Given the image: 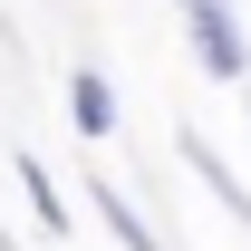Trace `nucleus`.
I'll return each mask as SVG.
<instances>
[{
	"mask_svg": "<svg viewBox=\"0 0 251 251\" xmlns=\"http://www.w3.org/2000/svg\"><path fill=\"white\" fill-rule=\"evenodd\" d=\"M10 174H20V203H29V222L68 251V232H77V203H68V184L49 174V155H10Z\"/></svg>",
	"mask_w": 251,
	"mask_h": 251,
	"instance_id": "1",
	"label": "nucleus"
},
{
	"mask_svg": "<svg viewBox=\"0 0 251 251\" xmlns=\"http://www.w3.org/2000/svg\"><path fill=\"white\" fill-rule=\"evenodd\" d=\"M68 126H77V135H87V145H106V135H116L126 126V106H116V77H106V68H68Z\"/></svg>",
	"mask_w": 251,
	"mask_h": 251,
	"instance_id": "2",
	"label": "nucleus"
},
{
	"mask_svg": "<svg viewBox=\"0 0 251 251\" xmlns=\"http://www.w3.org/2000/svg\"><path fill=\"white\" fill-rule=\"evenodd\" d=\"M174 155H184L193 174H203V193H213L222 213H232V222H242V232H251V184H242V174H232V164L213 155V135H203V126H184V135H174Z\"/></svg>",
	"mask_w": 251,
	"mask_h": 251,
	"instance_id": "3",
	"label": "nucleus"
},
{
	"mask_svg": "<svg viewBox=\"0 0 251 251\" xmlns=\"http://www.w3.org/2000/svg\"><path fill=\"white\" fill-rule=\"evenodd\" d=\"M87 203H97V222L116 232V251H164V232L135 213V193H126L116 174H87Z\"/></svg>",
	"mask_w": 251,
	"mask_h": 251,
	"instance_id": "4",
	"label": "nucleus"
},
{
	"mask_svg": "<svg viewBox=\"0 0 251 251\" xmlns=\"http://www.w3.org/2000/svg\"><path fill=\"white\" fill-rule=\"evenodd\" d=\"M174 10H184V20H203V10H242V0H174Z\"/></svg>",
	"mask_w": 251,
	"mask_h": 251,
	"instance_id": "5",
	"label": "nucleus"
},
{
	"mask_svg": "<svg viewBox=\"0 0 251 251\" xmlns=\"http://www.w3.org/2000/svg\"><path fill=\"white\" fill-rule=\"evenodd\" d=\"M232 97H242V135H251V77H242V87H232Z\"/></svg>",
	"mask_w": 251,
	"mask_h": 251,
	"instance_id": "6",
	"label": "nucleus"
},
{
	"mask_svg": "<svg viewBox=\"0 0 251 251\" xmlns=\"http://www.w3.org/2000/svg\"><path fill=\"white\" fill-rule=\"evenodd\" d=\"M0 251H10V232H0Z\"/></svg>",
	"mask_w": 251,
	"mask_h": 251,
	"instance_id": "7",
	"label": "nucleus"
}]
</instances>
